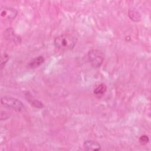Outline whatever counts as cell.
Listing matches in <instances>:
<instances>
[{"mask_svg": "<svg viewBox=\"0 0 151 151\" xmlns=\"http://www.w3.org/2000/svg\"><path fill=\"white\" fill-rule=\"evenodd\" d=\"M139 141H140V143H142V144H146V143H147L148 142L149 139H148V137H147V136L143 135V136H142L140 137Z\"/></svg>", "mask_w": 151, "mask_h": 151, "instance_id": "10", "label": "cell"}, {"mask_svg": "<svg viewBox=\"0 0 151 151\" xmlns=\"http://www.w3.org/2000/svg\"><path fill=\"white\" fill-rule=\"evenodd\" d=\"M9 59V57L8 55L5 53L4 54L2 57H1V68H3V67L5 65V64L6 63V62L8 61Z\"/></svg>", "mask_w": 151, "mask_h": 151, "instance_id": "9", "label": "cell"}, {"mask_svg": "<svg viewBox=\"0 0 151 151\" xmlns=\"http://www.w3.org/2000/svg\"><path fill=\"white\" fill-rule=\"evenodd\" d=\"M1 102L4 107L16 111H23L25 110L24 105L20 100L11 96L2 97Z\"/></svg>", "mask_w": 151, "mask_h": 151, "instance_id": "2", "label": "cell"}, {"mask_svg": "<svg viewBox=\"0 0 151 151\" xmlns=\"http://www.w3.org/2000/svg\"><path fill=\"white\" fill-rule=\"evenodd\" d=\"M129 15L130 18L135 21H138L140 20V15L139 14H137V11H133V10H129Z\"/></svg>", "mask_w": 151, "mask_h": 151, "instance_id": "8", "label": "cell"}, {"mask_svg": "<svg viewBox=\"0 0 151 151\" xmlns=\"http://www.w3.org/2000/svg\"><path fill=\"white\" fill-rule=\"evenodd\" d=\"M44 61V58L42 56H38L30 61L28 64V67L30 68H34L41 65Z\"/></svg>", "mask_w": 151, "mask_h": 151, "instance_id": "7", "label": "cell"}, {"mask_svg": "<svg viewBox=\"0 0 151 151\" xmlns=\"http://www.w3.org/2000/svg\"><path fill=\"white\" fill-rule=\"evenodd\" d=\"M87 55L91 65L94 68L100 67L104 60V54L101 51L97 49L89 50Z\"/></svg>", "mask_w": 151, "mask_h": 151, "instance_id": "3", "label": "cell"}, {"mask_svg": "<svg viewBox=\"0 0 151 151\" xmlns=\"http://www.w3.org/2000/svg\"><path fill=\"white\" fill-rule=\"evenodd\" d=\"M77 39L75 37L67 34H63L56 37L54 40V44L61 50H70L76 45Z\"/></svg>", "mask_w": 151, "mask_h": 151, "instance_id": "1", "label": "cell"}, {"mask_svg": "<svg viewBox=\"0 0 151 151\" xmlns=\"http://www.w3.org/2000/svg\"><path fill=\"white\" fill-rule=\"evenodd\" d=\"M17 11L14 8L6 6H2L1 8V17L6 21H11L17 17Z\"/></svg>", "mask_w": 151, "mask_h": 151, "instance_id": "4", "label": "cell"}, {"mask_svg": "<svg viewBox=\"0 0 151 151\" xmlns=\"http://www.w3.org/2000/svg\"><path fill=\"white\" fill-rule=\"evenodd\" d=\"M84 148L87 150H99L101 149L100 145L96 141L88 140H86L83 144Z\"/></svg>", "mask_w": 151, "mask_h": 151, "instance_id": "5", "label": "cell"}, {"mask_svg": "<svg viewBox=\"0 0 151 151\" xmlns=\"http://www.w3.org/2000/svg\"><path fill=\"white\" fill-rule=\"evenodd\" d=\"M106 90H107V86L104 83L100 84L94 88V94L97 98L100 99L104 95V94L106 91Z\"/></svg>", "mask_w": 151, "mask_h": 151, "instance_id": "6", "label": "cell"}]
</instances>
